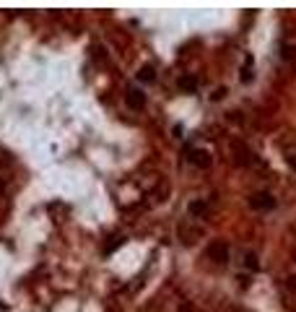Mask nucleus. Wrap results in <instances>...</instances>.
<instances>
[{"mask_svg":"<svg viewBox=\"0 0 296 312\" xmlns=\"http://www.w3.org/2000/svg\"><path fill=\"white\" fill-rule=\"evenodd\" d=\"M208 258L216 260V263H226V258H229V247H226V242H221V240L211 242V245H208Z\"/></svg>","mask_w":296,"mask_h":312,"instance_id":"obj_1","label":"nucleus"},{"mask_svg":"<svg viewBox=\"0 0 296 312\" xmlns=\"http://www.w3.org/2000/svg\"><path fill=\"white\" fill-rule=\"evenodd\" d=\"M249 206L257 208V211H270V208L275 206V198H273L270 193H257V195L249 198Z\"/></svg>","mask_w":296,"mask_h":312,"instance_id":"obj_2","label":"nucleus"},{"mask_svg":"<svg viewBox=\"0 0 296 312\" xmlns=\"http://www.w3.org/2000/svg\"><path fill=\"white\" fill-rule=\"evenodd\" d=\"M125 102H128V107H133V109H143L146 107V94L140 91V89H128Z\"/></svg>","mask_w":296,"mask_h":312,"instance_id":"obj_3","label":"nucleus"},{"mask_svg":"<svg viewBox=\"0 0 296 312\" xmlns=\"http://www.w3.org/2000/svg\"><path fill=\"white\" fill-rule=\"evenodd\" d=\"M200 229H195V226H190V224H182L179 226V240L184 242V245H192V242H198V237H200Z\"/></svg>","mask_w":296,"mask_h":312,"instance_id":"obj_4","label":"nucleus"},{"mask_svg":"<svg viewBox=\"0 0 296 312\" xmlns=\"http://www.w3.org/2000/svg\"><path fill=\"white\" fill-rule=\"evenodd\" d=\"M190 162L200 169H206V167H211V153L203 148H195V151H190Z\"/></svg>","mask_w":296,"mask_h":312,"instance_id":"obj_5","label":"nucleus"},{"mask_svg":"<svg viewBox=\"0 0 296 312\" xmlns=\"http://www.w3.org/2000/svg\"><path fill=\"white\" fill-rule=\"evenodd\" d=\"M234 151H237V162H239V164H255V153L249 151L247 146L237 143V146H234Z\"/></svg>","mask_w":296,"mask_h":312,"instance_id":"obj_6","label":"nucleus"},{"mask_svg":"<svg viewBox=\"0 0 296 312\" xmlns=\"http://www.w3.org/2000/svg\"><path fill=\"white\" fill-rule=\"evenodd\" d=\"M138 81L153 84V81H156V68H153V65H143V68L138 70Z\"/></svg>","mask_w":296,"mask_h":312,"instance_id":"obj_7","label":"nucleus"},{"mask_svg":"<svg viewBox=\"0 0 296 312\" xmlns=\"http://www.w3.org/2000/svg\"><path fill=\"white\" fill-rule=\"evenodd\" d=\"M179 89H182V91H190V94L198 91V78H195V75H182V78H179Z\"/></svg>","mask_w":296,"mask_h":312,"instance_id":"obj_8","label":"nucleus"},{"mask_svg":"<svg viewBox=\"0 0 296 312\" xmlns=\"http://www.w3.org/2000/svg\"><path fill=\"white\" fill-rule=\"evenodd\" d=\"M190 213L192 216H206L208 213V206L203 200H195V203H190Z\"/></svg>","mask_w":296,"mask_h":312,"instance_id":"obj_9","label":"nucleus"},{"mask_svg":"<svg viewBox=\"0 0 296 312\" xmlns=\"http://www.w3.org/2000/svg\"><path fill=\"white\" fill-rule=\"evenodd\" d=\"M280 57L283 60H288V62H296V47H283V52H280Z\"/></svg>","mask_w":296,"mask_h":312,"instance_id":"obj_10","label":"nucleus"},{"mask_svg":"<svg viewBox=\"0 0 296 312\" xmlns=\"http://www.w3.org/2000/svg\"><path fill=\"white\" fill-rule=\"evenodd\" d=\"M247 265H249V268H252V271L257 268V258H255L252 253H249V255H247Z\"/></svg>","mask_w":296,"mask_h":312,"instance_id":"obj_11","label":"nucleus"},{"mask_svg":"<svg viewBox=\"0 0 296 312\" xmlns=\"http://www.w3.org/2000/svg\"><path fill=\"white\" fill-rule=\"evenodd\" d=\"M286 162H288L291 169H296V153H293V156H286Z\"/></svg>","mask_w":296,"mask_h":312,"instance_id":"obj_12","label":"nucleus"},{"mask_svg":"<svg viewBox=\"0 0 296 312\" xmlns=\"http://www.w3.org/2000/svg\"><path fill=\"white\" fill-rule=\"evenodd\" d=\"M288 286H291V289H296V278H288Z\"/></svg>","mask_w":296,"mask_h":312,"instance_id":"obj_13","label":"nucleus"}]
</instances>
